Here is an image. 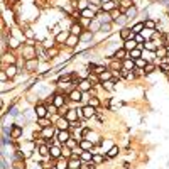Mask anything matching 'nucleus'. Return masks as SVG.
<instances>
[{
    "mask_svg": "<svg viewBox=\"0 0 169 169\" xmlns=\"http://www.w3.org/2000/svg\"><path fill=\"white\" fill-rule=\"evenodd\" d=\"M81 113H83V118H91L96 113V108L91 107V105H86V107L81 108Z\"/></svg>",
    "mask_w": 169,
    "mask_h": 169,
    "instance_id": "1",
    "label": "nucleus"
},
{
    "mask_svg": "<svg viewBox=\"0 0 169 169\" xmlns=\"http://www.w3.org/2000/svg\"><path fill=\"white\" fill-rule=\"evenodd\" d=\"M81 159L78 157V155H73L69 161H68V166H69V169H80L81 168Z\"/></svg>",
    "mask_w": 169,
    "mask_h": 169,
    "instance_id": "2",
    "label": "nucleus"
},
{
    "mask_svg": "<svg viewBox=\"0 0 169 169\" xmlns=\"http://www.w3.org/2000/svg\"><path fill=\"white\" fill-rule=\"evenodd\" d=\"M134 36H135V34L132 32V29H130V27H123V29L120 31V37H122L123 41L134 39Z\"/></svg>",
    "mask_w": 169,
    "mask_h": 169,
    "instance_id": "3",
    "label": "nucleus"
},
{
    "mask_svg": "<svg viewBox=\"0 0 169 169\" xmlns=\"http://www.w3.org/2000/svg\"><path fill=\"white\" fill-rule=\"evenodd\" d=\"M36 115H37V118H46L49 115V112H47V108L44 105H37L36 107Z\"/></svg>",
    "mask_w": 169,
    "mask_h": 169,
    "instance_id": "4",
    "label": "nucleus"
},
{
    "mask_svg": "<svg viewBox=\"0 0 169 169\" xmlns=\"http://www.w3.org/2000/svg\"><path fill=\"white\" fill-rule=\"evenodd\" d=\"M80 159L83 162H93V152H90V150H81Z\"/></svg>",
    "mask_w": 169,
    "mask_h": 169,
    "instance_id": "5",
    "label": "nucleus"
},
{
    "mask_svg": "<svg viewBox=\"0 0 169 169\" xmlns=\"http://www.w3.org/2000/svg\"><path fill=\"white\" fill-rule=\"evenodd\" d=\"M81 96H83V95H81V90L78 88V90H73V91L69 93V96H68V98H69L71 101H81V100H83Z\"/></svg>",
    "mask_w": 169,
    "mask_h": 169,
    "instance_id": "6",
    "label": "nucleus"
},
{
    "mask_svg": "<svg viewBox=\"0 0 169 169\" xmlns=\"http://www.w3.org/2000/svg\"><path fill=\"white\" fill-rule=\"evenodd\" d=\"M64 103H66V98H64L63 95H54V96H53V105H56L58 108L63 107Z\"/></svg>",
    "mask_w": 169,
    "mask_h": 169,
    "instance_id": "7",
    "label": "nucleus"
},
{
    "mask_svg": "<svg viewBox=\"0 0 169 169\" xmlns=\"http://www.w3.org/2000/svg\"><path fill=\"white\" fill-rule=\"evenodd\" d=\"M20 135H22V127H20V125L10 127V137H12V139H19Z\"/></svg>",
    "mask_w": 169,
    "mask_h": 169,
    "instance_id": "8",
    "label": "nucleus"
},
{
    "mask_svg": "<svg viewBox=\"0 0 169 169\" xmlns=\"http://www.w3.org/2000/svg\"><path fill=\"white\" fill-rule=\"evenodd\" d=\"M66 117L69 122H74V120H78V117H80V110H68L66 112Z\"/></svg>",
    "mask_w": 169,
    "mask_h": 169,
    "instance_id": "9",
    "label": "nucleus"
},
{
    "mask_svg": "<svg viewBox=\"0 0 169 169\" xmlns=\"http://www.w3.org/2000/svg\"><path fill=\"white\" fill-rule=\"evenodd\" d=\"M56 127H58V130H68V128H69V120H68L66 117H64V118H59Z\"/></svg>",
    "mask_w": 169,
    "mask_h": 169,
    "instance_id": "10",
    "label": "nucleus"
},
{
    "mask_svg": "<svg viewBox=\"0 0 169 169\" xmlns=\"http://www.w3.org/2000/svg\"><path fill=\"white\" fill-rule=\"evenodd\" d=\"M135 47H139V44H137L134 39H128V41H125V42H123V49H125V51H128V53H130L132 49H135Z\"/></svg>",
    "mask_w": 169,
    "mask_h": 169,
    "instance_id": "11",
    "label": "nucleus"
},
{
    "mask_svg": "<svg viewBox=\"0 0 169 169\" xmlns=\"http://www.w3.org/2000/svg\"><path fill=\"white\" fill-rule=\"evenodd\" d=\"M58 139H59V142L66 144L71 137H69V132H68V130H59V132H58Z\"/></svg>",
    "mask_w": 169,
    "mask_h": 169,
    "instance_id": "12",
    "label": "nucleus"
},
{
    "mask_svg": "<svg viewBox=\"0 0 169 169\" xmlns=\"http://www.w3.org/2000/svg\"><path fill=\"white\" fill-rule=\"evenodd\" d=\"M155 56H157V58H161V59H166V58H168V47L159 46V47H157V51H155Z\"/></svg>",
    "mask_w": 169,
    "mask_h": 169,
    "instance_id": "13",
    "label": "nucleus"
},
{
    "mask_svg": "<svg viewBox=\"0 0 169 169\" xmlns=\"http://www.w3.org/2000/svg\"><path fill=\"white\" fill-rule=\"evenodd\" d=\"M51 157H53V159H59V157H63V150H61L58 145H53V147H51Z\"/></svg>",
    "mask_w": 169,
    "mask_h": 169,
    "instance_id": "14",
    "label": "nucleus"
},
{
    "mask_svg": "<svg viewBox=\"0 0 169 169\" xmlns=\"http://www.w3.org/2000/svg\"><path fill=\"white\" fill-rule=\"evenodd\" d=\"M144 29H145V24H144V22H137V24L132 26V32L134 34H142Z\"/></svg>",
    "mask_w": 169,
    "mask_h": 169,
    "instance_id": "15",
    "label": "nucleus"
},
{
    "mask_svg": "<svg viewBox=\"0 0 169 169\" xmlns=\"http://www.w3.org/2000/svg\"><path fill=\"white\" fill-rule=\"evenodd\" d=\"M5 73H7V76H9V78H14V76L17 74V66H15V64H9V66H7V69H5Z\"/></svg>",
    "mask_w": 169,
    "mask_h": 169,
    "instance_id": "16",
    "label": "nucleus"
},
{
    "mask_svg": "<svg viewBox=\"0 0 169 169\" xmlns=\"http://www.w3.org/2000/svg\"><path fill=\"white\" fill-rule=\"evenodd\" d=\"M78 86H80V90H81V91H88V90H90V88L93 86V85L90 83V80H81Z\"/></svg>",
    "mask_w": 169,
    "mask_h": 169,
    "instance_id": "17",
    "label": "nucleus"
},
{
    "mask_svg": "<svg viewBox=\"0 0 169 169\" xmlns=\"http://www.w3.org/2000/svg\"><path fill=\"white\" fill-rule=\"evenodd\" d=\"M80 147H81V150H91V149H93V142L91 140H80Z\"/></svg>",
    "mask_w": 169,
    "mask_h": 169,
    "instance_id": "18",
    "label": "nucleus"
},
{
    "mask_svg": "<svg viewBox=\"0 0 169 169\" xmlns=\"http://www.w3.org/2000/svg\"><path fill=\"white\" fill-rule=\"evenodd\" d=\"M128 56H130V59H139V58H140L142 56V53H140V49H139V47H135V49H132V51H130V53H128Z\"/></svg>",
    "mask_w": 169,
    "mask_h": 169,
    "instance_id": "19",
    "label": "nucleus"
},
{
    "mask_svg": "<svg viewBox=\"0 0 169 169\" xmlns=\"http://www.w3.org/2000/svg\"><path fill=\"white\" fill-rule=\"evenodd\" d=\"M128 56V51H125V49H123V47H122L120 51H117V53H115V59H125V58H127Z\"/></svg>",
    "mask_w": 169,
    "mask_h": 169,
    "instance_id": "20",
    "label": "nucleus"
},
{
    "mask_svg": "<svg viewBox=\"0 0 169 169\" xmlns=\"http://www.w3.org/2000/svg\"><path fill=\"white\" fill-rule=\"evenodd\" d=\"M81 32H83V31H81V24H73V26H71V34H73V36H78V37H80Z\"/></svg>",
    "mask_w": 169,
    "mask_h": 169,
    "instance_id": "21",
    "label": "nucleus"
},
{
    "mask_svg": "<svg viewBox=\"0 0 169 169\" xmlns=\"http://www.w3.org/2000/svg\"><path fill=\"white\" fill-rule=\"evenodd\" d=\"M56 169H69V166H68V159L59 157V161H58V164H56Z\"/></svg>",
    "mask_w": 169,
    "mask_h": 169,
    "instance_id": "22",
    "label": "nucleus"
},
{
    "mask_svg": "<svg viewBox=\"0 0 169 169\" xmlns=\"http://www.w3.org/2000/svg\"><path fill=\"white\" fill-rule=\"evenodd\" d=\"M122 68H125V69H128V71H132V69L135 68V61H134V59H125V61H123V66H122Z\"/></svg>",
    "mask_w": 169,
    "mask_h": 169,
    "instance_id": "23",
    "label": "nucleus"
},
{
    "mask_svg": "<svg viewBox=\"0 0 169 169\" xmlns=\"http://www.w3.org/2000/svg\"><path fill=\"white\" fill-rule=\"evenodd\" d=\"M53 134H54V130H53V127H51V125H49V127H44V130H42V137H44V139L53 137Z\"/></svg>",
    "mask_w": 169,
    "mask_h": 169,
    "instance_id": "24",
    "label": "nucleus"
},
{
    "mask_svg": "<svg viewBox=\"0 0 169 169\" xmlns=\"http://www.w3.org/2000/svg\"><path fill=\"white\" fill-rule=\"evenodd\" d=\"M145 66H147V61L144 59V58H139V59H135V68H139V69H144Z\"/></svg>",
    "mask_w": 169,
    "mask_h": 169,
    "instance_id": "25",
    "label": "nucleus"
},
{
    "mask_svg": "<svg viewBox=\"0 0 169 169\" xmlns=\"http://www.w3.org/2000/svg\"><path fill=\"white\" fill-rule=\"evenodd\" d=\"M78 39H80V37H78V36H73V34H71V36H69V37H68V46L69 47H73V46H76V42H78Z\"/></svg>",
    "mask_w": 169,
    "mask_h": 169,
    "instance_id": "26",
    "label": "nucleus"
},
{
    "mask_svg": "<svg viewBox=\"0 0 169 169\" xmlns=\"http://www.w3.org/2000/svg\"><path fill=\"white\" fill-rule=\"evenodd\" d=\"M142 71H144V73H145V74H150V73H154V71H155V64H152V63H147V66L144 68Z\"/></svg>",
    "mask_w": 169,
    "mask_h": 169,
    "instance_id": "27",
    "label": "nucleus"
},
{
    "mask_svg": "<svg viewBox=\"0 0 169 169\" xmlns=\"http://www.w3.org/2000/svg\"><path fill=\"white\" fill-rule=\"evenodd\" d=\"M115 7V2L112 0V2H105V4H101V9L105 10V12H108V10H112Z\"/></svg>",
    "mask_w": 169,
    "mask_h": 169,
    "instance_id": "28",
    "label": "nucleus"
},
{
    "mask_svg": "<svg viewBox=\"0 0 169 169\" xmlns=\"http://www.w3.org/2000/svg\"><path fill=\"white\" fill-rule=\"evenodd\" d=\"M98 76H100V81H101V83H105V81H110V78H112L110 71H105V73L98 74Z\"/></svg>",
    "mask_w": 169,
    "mask_h": 169,
    "instance_id": "29",
    "label": "nucleus"
},
{
    "mask_svg": "<svg viewBox=\"0 0 169 169\" xmlns=\"http://www.w3.org/2000/svg\"><path fill=\"white\" fill-rule=\"evenodd\" d=\"M68 37H69V34L68 32H59L58 34V37H56V41H58V42H63V41H68Z\"/></svg>",
    "mask_w": 169,
    "mask_h": 169,
    "instance_id": "30",
    "label": "nucleus"
},
{
    "mask_svg": "<svg viewBox=\"0 0 169 169\" xmlns=\"http://www.w3.org/2000/svg\"><path fill=\"white\" fill-rule=\"evenodd\" d=\"M118 154V147H112L110 150H108L107 154V159H112V157H115V155Z\"/></svg>",
    "mask_w": 169,
    "mask_h": 169,
    "instance_id": "31",
    "label": "nucleus"
},
{
    "mask_svg": "<svg viewBox=\"0 0 169 169\" xmlns=\"http://www.w3.org/2000/svg\"><path fill=\"white\" fill-rule=\"evenodd\" d=\"M91 37H93V32H91V31H88V32H85V34H81L80 36L81 41H90Z\"/></svg>",
    "mask_w": 169,
    "mask_h": 169,
    "instance_id": "32",
    "label": "nucleus"
},
{
    "mask_svg": "<svg viewBox=\"0 0 169 169\" xmlns=\"http://www.w3.org/2000/svg\"><path fill=\"white\" fill-rule=\"evenodd\" d=\"M134 41L137 42V44H140V42H145V37H144L142 34H135V36H134Z\"/></svg>",
    "mask_w": 169,
    "mask_h": 169,
    "instance_id": "33",
    "label": "nucleus"
},
{
    "mask_svg": "<svg viewBox=\"0 0 169 169\" xmlns=\"http://www.w3.org/2000/svg\"><path fill=\"white\" fill-rule=\"evenodd\" d=\"M101 85H103V88H107V90H113L115 81H113V80H110V81H105V83H101Z\"/></svg>",
    "mask_w": 169,
    "mask_h": 169,
    "instance_id": "34",
    "label": "nucleus"
},
{
    "mask_svg": "<svg viewBox=\"0 0 169 169\" xmlns=\"http://www.w3.org/2000/svg\"><path fill=\"white\" fill-rule=\"evenodd\" d=\"M135 14H137V9H135V7H128V10L125 12V15H127V17H134Z\"/></svg>",
    "mask_w": 169,
    "mask_h": 169,
    "instance_id": "35",
    "label": "nucleus"
},
{
    "mask_svg": "<svg viewBox=\"0 0 169 169\" xmlns=\"http://www.w3.org/2000/svg\"><path fill=\"white\" fill-rule=\"evenodd\" d=\"M88 105H91V107H100V101H98V98H90V101H88Z\"/></svg>",
    "mask_w": 169,
    "mask_h": 169,
    "instance_id": "36",
    "label": "nucleus"
},
{
    "mask_svg": "<svg viewBox=\"0 0 169 169\" xmlns=\"http://www.w3.org/2000/svg\"><path fill=\"white\" fill-rule=\"evenodd\" d=\"M144 24H145V27H147V29H152V31H154V27H155V22L154 20H145V22H144Z\"/></svg>",
    "mask_w": 169,
    "mask_h": 169,
    "instance_id": "37",
    "label": "nucleus"
},
{
    "mask_svg": "<svg viewBox=\"0 0 169 169\" xmlns=\"http://www.w3.org/2000/svg\"><path fill=\"white\" fill-rule=\"evenodd\" d=\"M88 80H90V83L95 86V83H98V81H100V76H91V74H90V76H88Z\"/></svg>",
    "mask_w": 169,
    "mask_h": 169,
    "instance_id": "38",
    "label": "nucleus"
},
{
    "mask_svg": "<svg viewBox=\"0 0 169 169\" xmlns=\"http://www.w3.org/2000/svg\"><path fill=\"white\" fill-rule=\"evenodd\" d=\"M80 169H93V162H81Z\"/></svg>",
    "mask_w": 169,
    "mask_h": 169,
    "instance_id": "39",
    "label": "nucleus"
},
{
    "mask_svg": "<svg viewBox=\"0 0 169 169\" xmlns=\"http://www.w3.org/2000/svg\"><path fill=\"white\" fill-rule=\"evenodd\" d=\"M37 120H39V123H41V127H42V128H44V127H49V125H51V123L47 122V118H37Z\"/></svg>",
    "mask_w": 169,
    "mask_h": 169,
    "instance_id": "40",
    "label": "nucleus"
},
{
    "mask_svg": "<svg viewBox=\"0 0 169 169\" xmlns=\"http://www.w3.org/2000/svg\"><path fill=\"white\" fill-rule=\"evenodd\" d=\"M78 142H80V140H73V139H69V140L66 142V145H68V147H71V149H73L74 145H76V144H78Z\"/></svg>",
    "mask_w": 169,
    "mask_h": 169,
    "instance_id": "41",
    "label": "nucleus"
},
{
    "mask_svg": "<svg viewBox=\"0 0 169 169\" xmlns=\"http://www.w3.org/2000/svg\"><path fill=\"white\" fill-rule=\"evenodd\" d=\"M56 110H58V107H56V105H51V107H47V112H49V115L56 113Z\"/></svg>",
    "mask_w": 169,
    "mask_h": 169,
    "instance_id": "42",
    "label": "nucleus"
},
{
    "mask_svg": "<svg viewBox=\"0 0 169 169\" xmlns=\"http://www.w3.org/2000/svg\"><path fill=\"white\" fill-rule=\"evenodd\" d=\"M9 46L10 47H19V42H17L15 39H9Z\"/></svg>",
    "mask_w": 169,
    "mask_h": 169,
    "instance_id": "43",
    "label": "nucleus"
},
{
    "mask_svg": "<svg viewBox=\"0 0 169 169\" xmlns=\"http://www.w3.org/2000/svg\"><path fill=\"white\" fill-rule=\"evenodd\" d=\"M159 68H161L164 73H169V64H168V63H162V64H161Z\"/></svg>",
    "mask_w": 169,
    "mask_h": 169,
    "instance_id": "44",
    "label": "nucleus"
},
{
    "mask_svg": "<svg viewBox=\"0 0 169 169\" xmlns=\"http://www.w3.org/2000/svg\"><path fill=\"white\" fill-rule=\"evenodd\" d=\"M103 159H105V157H101V155H96V154L93 152V162H101Z\"/></svg>",
    "mask_w": 169,
    "mask_h": 169,
    "instance_id": "45",
    "label": "nucleus"
},
{
    "mask_svg": "<svg viewBox=\"0 0 169 169\" xmlns=\"http://www.w3.org/2000/svg\"><path fill=\"white\" fill-rule=\"evenodd\" d=\"M5 59L9 61V64H14V56L12 54H5Z\"/></svg>",
    "mask_w": 169,
    "mask_h": 169,
    "instance_id": "46",
    "label": "nucleus"
},
{
    "mask_svg": "<svg viewBox=\"0 0 169 169\" xmlns=\"http://www.w3.org/2000/svg\"><path fill=\"white\" fill-rule=\"evenodd\" d=\"M112 68H113V69H117V68H120V63H118V59H115L113 63H112Z\"/></svg>",
    "mask_w": 169,
    "mask_h": 169,
    "instance_id": "47",
    "label": "nucleus"
},
{
    "mask_svg": "<svg viewBox=\"0 0 169 169\" xmlns=\"http://www.w3.org/2000/svg\"><path fill=\"white\" fill-rule=\"evenodd\" d=\"M101 31H105V32H108V31H110V24H107V26L103 24V26H101Z\"/></svg>",
    "mask_w": 169,
    "mask_h": 169,
    "instance_id": "48",
    "label": "nucleus"
},
{
    "mask_svg": "<svg viewBox=\"0 0 169 169\" xmlns=\"http://www.w3.org/2000/svg\"><path fill=\"white\" fill-rule=\"evenodd\" d=\"M53 46V41H44V47H51Z\"/></svg>",
    "mask_w": 169,
    "mask_h": 169,
    "instance_id": "49",
    "label": "nucleus"
},
{
    "mask_svg": "<svg viewBox=\"0 0 169 169\" xmlns=\"http://www.w3.org/2000/svg\"><path fill=\"white\" fill-rule=\"evenodd\" d=\"M0 78H2V81H7V78H9V76H7V73L4 71V73L0 74Z\"/></svg>",
    "mask_w": 169,
    "mask_h": 169,
    "instance_id": "50",
    "label": "nucleus"
},
{
    "mask_svg": "<svg viewBox=\"0 0 169 169\" xmlns=\"http://www.w3.org/2000/svg\"><path fill=\"white\" fill-rule=\"evenodd\" d=\"M56 54H58V51H56V49H53V51H49V56H56Z\"/></svg>",
    "mask_w": 169,
    "mask_h": 169,
    "instance_id": "51",
    "label": "nucleus"
}]
</instances>
